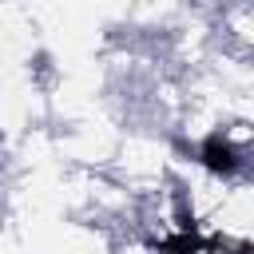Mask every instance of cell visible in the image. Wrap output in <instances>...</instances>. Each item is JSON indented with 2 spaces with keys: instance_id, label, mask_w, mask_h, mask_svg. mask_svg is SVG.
Returning <instances> with one entry per match:
<instances>
[{
  "instance_id": "6da1fadb",
  "label": "cell",
  "mask_w": 254,
  "mask_h": 254,
  "mask_svg": "<svg viewBox=\"0 0 254 254\" xmlns=\"http://www.w3.org/2000/svg\"><path fill=\"white\" fill-rule=\"evenodd\" d=\"M202 163H206L210 171H222V175H230V171L238 167L234 147H230V143H222L218 135H214V139H206V147H202Z\"/></svg>"
}]
</instances>
